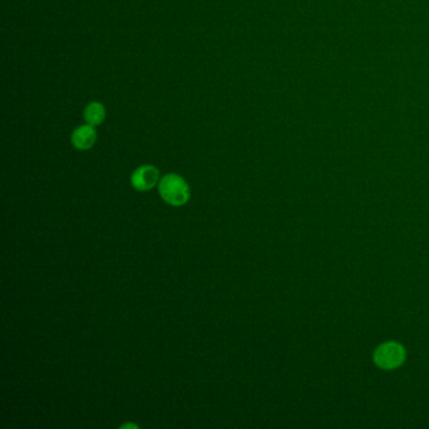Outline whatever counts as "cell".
<instances>
[{
	"instance_id": "obj_5",
	"label": "cell",
	"mask_w": 429,
	"mask_h": 429,
	"mask_svg": "<svg viewBox=\"0 0 429 429\" xmlns=\"http://www.w3.org/2000/svg\"><path fill=\"white\" fill-rule=\"evenodd\" d=\"M84 118L91 126H100L106 118V107L99 101H92L84 107Z\"/></svg>"
},
{
	"instance_id": "obj_4",
	"label": "cell",
	"mask_w": 429,
	"mask_h": 429,
	"mask_svg": "<svg viewBox=\"0 0 429 429\" xmlns=\"http://www.w3.org/2000/svg\"><path fill=\"white\" fill-rule=\"evenodd\" d=\"M97 141V131L95 126H91L89 123L81 125L73 130L71 135V143L77 150H89L94 147Z\"/></svg>"
},
{
	"instance_id": "obj_1",
	"label": "cell",
	"mask_w": 429,
	"mask_h": 429,
	"mask_svg": "<svg viewBox=\"0 0 429 429\" xmlns=\"http://www.w3.org/2000/svg\"><path fill=\"white\" fill-rule=\"evenodd\" d=\"M159 193L174 206H184L190 198L189 185L178 174H167L159 183Z\"/></svg>"
},
{
	"instance_id": "obj_2",
	"label": "cell",
	"mask_w": 429,
	"mask_h": 429,
	"mask_svg": "<svg viewBox=\"0 0 429 429\" xmlns=\"http://www.w3.org/2000/svg\"><path fill=\"white\" fill-rule=\"evenodd\" d=\"M407 351L396 341H385L380 344L373 354L375 365L381 370H396L406 362Z\"/></svg>"
},
{
	"instance_id": "obj_3",
	"label": "cell",
	"mask_w": 429,
	"mask_h": 429,
	"mask_svg": "<svg viewBox=\"0 0 429 429\" xmlns=\"http://www.w3.org/2000/svg\"><path fill=\"white\" fill-rule=\"evenodd\" d=\"M159 182V170L154 165H143L131 175V184L139 191L152 189Z\"/></svg>"
}]
</instances>
